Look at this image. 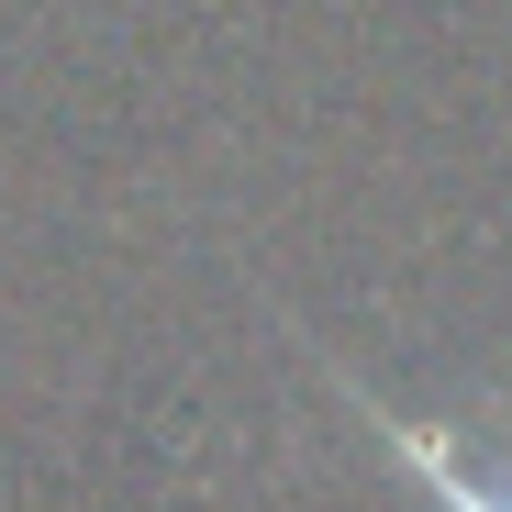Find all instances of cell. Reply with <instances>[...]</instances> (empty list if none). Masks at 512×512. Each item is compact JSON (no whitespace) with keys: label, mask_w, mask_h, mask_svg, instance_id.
<instances>
[{"label":"cell","mask_w":512,"mask_h":512,"mask_svg":"<svg viewBox=\"0 0 512 512\" xmlns=\"http://www.w3.org/2000/svg\"><path fill=\"white\" fill-rule=\"evenodd\" d=\"M334 390H346V412L368 423L423 490H435V512H512V479H490V468L468 457V435H446V423H423V412H390V401H379L368 379H346V368H334Z\"/></svg>","instance_id":"6da1fadb"}]
</instances>
